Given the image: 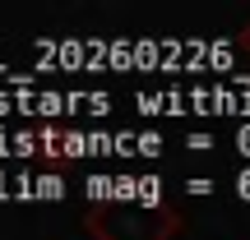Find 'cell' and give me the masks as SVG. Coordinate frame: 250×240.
<instances>
[{"label":"cell","mask_w":250,"mask_h":240,"mask_svg":"<svg viewBox=\"0 0 250 240\" xmlns=\"http://www.w3.org/2000/svg\"><path fill=\"white\" fill-rule=\"evenodd\" d=\"M56 65H61V70H88V42L65 37V42H61V55H56Z\"/></svg>","instance_id":"3957f363"},{"label":"cell","mask_w":250,"mask_h":240,"mask_svg":"<svg viewBox=\"0 0 250 240\" xmlns=\"http://www.w3.org/2000/svg\"><path fill=\"white\" fill-rule=\"evenodd\" d=\"M0 199H19V189H14V176H5V166H0Z\"/></svg>","instance_id":"e0dca14e"},{"label":"cell","mask_w":250,"mask_h":240,"mask_svg":"<svg viewBox=\"0 0 250 240\" xmlns=\"http://www.w3.org/2000/svg\"><path fill=\"white\" fill-rule=\"evenodd\" d=\"M83 189H88V199H116V176H88Z\"/></svg>","instance_id":"9c48e42d"},{"label":"cell","mask_w":250,"mask_h":240,"mask_svg":"<svg viewBox=\"0 0 250 240\" xmlns=\"http://www.w3.org/2000/svg\"><path fill=\"white\" fill-rule=\"evenodd\" d=\"M88 42V70H107V42L111 37H83Z\"/></svg>","instance_id":"30bf717a"},{"label":"cell","mask_w":250,"mask_h":240,"mask_svg":"<svg viewBox=\"0 0 250 240\" xmlns=\"http://www.w3.org/2000/svg\"><path fill=\"white\" fill-rule=\"evenodd\" d=\"M134 107L144 116H171V92H134Z\"/></svg>","instance_id":"8992f818"},{"label":"cell","mask_w":250,"mask_h":240,"mask_svg":"<svg viewBox=\"0 0 250 240\" xmlns=\"http://www.w3.org/2000/svg\"><path fill=\"white\" fill-rule=\"evenodd\" d=\"M37 148H42V139H37L33 129H19L14 134V157H33Z\"/></svg>","instance_id":"7c38bea8"},{"label":"cell","mask_w":250,"mask_h":240,"mask_svg":"<svg viewBox=\"0 0 250 240\" xmlns=\"http://www.w3.org/2000/svg\"><path fill=\"white\" fill-rule=\"evenodd\" d=\"M134 152H139V134H134V129H121L116 134V157L125 162V157H134Z\"/></svg>","instance_id":"4fadbf2b"},{"label":"cell","mask_w":250,"mask_h":240,"mask_svg":"<svg viewBox=\"0 0 250 240\" xmlns=\"http://www.w3.org/2000/svg\"><path fill=\"white\" fill-rule=\"evenodd\" d=\"M9 111H19L14 107V92H0V116H9Z\"/></svg>","instance_id":"ffe728a7"},{"label":"cell","mask_w":250,"mask_h":240,"mask_svg":"<svg viewBox=\"0 0 250 240\" xmlns=\"http://www.w3.org/2000/svg\"><path fill=\"white\" fill-rule=\"evenodd\" d=\"M134 55H139V70H162V37H139Z\"/></svg>","instance_id":"5b68a950"},{"label":"cell","mask_w":250,"mask_h":240,"mask_svg":"<svg viewBox=\"0 0 250 240\" xmlns=\"http://www.w3.org/2000/svg\"><path fill=\"white\" fill-rule=\"evenodd\" d=\"M158 199H162V180H158V176H139V203L153 208Z\"/></svg>","instance_id":"8fae6325"},{"label":"cell","mask_w":250,"mask_h":240,"mask_svg":"<svg viewBox=\"0 0 250 240\" xmlns=\"http://www.w3.org/2000/svg\"><path fill=\"white\" fill-rule=\"evenodd\" d=\"M190 111L218 116V83H195V88H190Z\"/></svg>","instance_id":"277c9868"},{"label":"cell","mask_w":250,"mask_h":240,"mask_svg":"<svg viewBox=\"0 0 250 240\" xmlns=\"http://www.w3.org/2000/svg\"><path fill=\"white\" fill-rule=\"evenodd\" d=\"M186 148H195V152H204V148H213V139H208V134H190V139H186Z\"/></svg>","instance_id":"ac0fdd59"},{"label":"cell","mask_w":250,"mask_h":240,"mask_svg":"<svg viewBox=\"0 0 250 240\" xmlns=\"http://www.w3.org/2000/svg\"><path fill=\"white\" fill-rule=\"evenodd\" d=\"M33 185H37V199H65V176H56V171L33 176Z\"/></svg>","instance_id":"52a82bcc"},{"label":"cell","mask_w":250,"mask_h":240,"mask_svg":"<svg viewBox=\"0 0 250 240\" xmlns=\"http://www.w3.org/2000/svg\"><path fill=\"white\" fill-rule=\"evenodd\" d=\"M236 194L250 199V171H241V176H236Z\"/></svg>","instance_id":"d6986e66"},{"label":"cell","mask_w":250,"mask_h":240,"mask_svg":"<svg viewBox=\"0 0 250 240\" xmlns=\"http://www.w3.org/2000/svg\"><path fill=\"white\" fill-rule=\"evenodd\" d=\"M232 143H236V152H241V157H250V120H241V125H236Z\"/></svg>","instance_id":"9a60e30c"},{"label":"cell","mask_w":250,"mask_h":240,"mask_svg":"<svg viewBox=\"0 0 250 240\" xmlns=\"http://www.w3.org/2000/svg\"><path fill=\"white\" fill-rule=\"evenodd\" d=\"M0 70H5V60H0Z\"/></svg>","instance_id":"44dd1931"},{"label":"cell","mask_w":250,"mask_h":240,"mask_svg":"<svg viewBox=\"0 0 250 240\" xmlns=\"http://www.w3.org/2000/svg\"><path fill=\"white\" fill-rule=\"evenodd\" d=\"M186 189H190V194H213V180H208V176H195V180H186Z\"/></svg>","instance_id":"2e32d148"},{"label":"cell","mask_w":250,"mask_h":240,"mask_svg":"<svg viewBox=\"0 0 250 240\" xmlns=\"http://www.w3.org/2000/svg\"><path fill=\"white\" fill-rule=\"evenodd\" d=\"M158 152H162V134H139V157H158Z\"/></svg>","instance_id":"5bb4252c"},{"label":"cell","mask_w":250,"mask_h":240,"mask_svg":"<svg viewBox=\"0 0 250 240\" xmlns=\"http://www.w3.org/2000/svg\"><path fill=\"white\" fill-rule=\"evenodd\" d=\"M37 116H42V120L70 116V92H61V88H42V97H37Z\"/></svg>","instance_id":"7a4b0ae2"},{"label":"cell","mask_w":250,"mask_h":240,"mask_svg":"<svg viewBox=\"0 0 250 240\" xmlns=\"http://www.w3.org/2000/svg\"><path fill=\"white\" fill-rule=\"evenodd\" d=\"M107 70H139V55H134L130 37H111L107 42Z\"/></svg>","instance_id":"6da1fadb"},{"label":"cell","mask_w":250,"mask_h":240,"mask_svg":"<svg viewBox=\"0 0 250 240\" xmlns=\"http://www.w3.org/2000/svg\"><path fill=\"white\" fill-rule=\"evenodd\" d=\"M61 157H93V148H88V134L70 129V134H65V143H61Z\"/></svg>","instance_id":"ba28073f"}]
</instances>
